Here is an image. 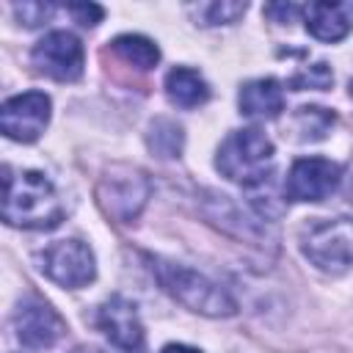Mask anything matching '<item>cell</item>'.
Instances as JSON below:
<instances>
[{
  "label": "cell",
  "mask_w": 353,
  "mask_h": 353,
  "mask_svg": "<svg viewBox=\"0 0 353 353\" xmlns=\"http://www.w3.org/2000/svg\"><path fill=\"white\" fill-rule=\"evenodd\" d=\"M3 221L19 229H55L63 221V204L55 185L41 171L3 165Z\"/></svg>",
  "instance_id": "obj_1"
},
{
  "label": "cell",
  "mask_w": 353,
  "mask_h": 353,
  "mask_svg": "<svg viewBox=\"0 0 353 353\" xmlns=\"http://www.w3.org/2000/svg\"><path fill=\"white\" fill-rule=\"evenodd\" d=\"M152 273L174 301H179L185 309H190L196 314L232 317L237 312L234 298L193 268H185L179 262H168L163 256H152Z\"/></svg>",
  "instance_id": "obj_2"
},
{
  "label": "cell",
  "mask_w": 353,
  "mask_h": 353,
  "mask_svg": "<svg viewBox=\"0 0 353 353\" xmlns=\"http://www.w3.org/2000/svg\"><path fill=\"white\" fill-rule=\"evenodd\" d=\"M218 171L243 185L245 190L262 185L273 174V143L265 132L248 127V130H232L223 143L218 146L215 157Z\"/></svg>",
  "instance_id": "obj_3"
},
{
  "label": "cell",
  "mask_w": 353,
  "mask_h": 353,
  "mask_svg": "<svg viewBox=\"0 0 353 353\" xmlns=\"http://www.w3.org/2000/svg\"><path fill=\"white\" fill-rule=\"evenodd\" d=\"M303 256L328 276H342L353 265V221L350 218H312L301 229Z\"/></svg>",
  "instance_id": "obj_4"
},
{
  "label": "cell",
  "mask_w": 353,
  "mask_h": 353,
  "mask_svg": "<svg viewBox=\"0 0 353 353\" xmlns=\"http://www.w3.org/2000/svg\"><path fill=\"white\" fill-rule=\"evenodd\" d=\"M152 193V185L146 179L143 171L138 168H127V165H113L97 188V199L102 204V210L116 218L119 223H130L138 218V212L143 210L146 199Z\"/></svg>",
  "instance_id": "obj_5"
},
{
  "label": "cell",
  "mask_w": 353,
  "mask_h": 353,
  "mask_svg": "<svg viewBox=\"0 0 353 353\" xmlns=\"http://www.w3.org/2000/svg\"><path fill=\"white\" fill-rule=\"evenodd\" d=\"M39 268L41 273L66 290H77L94 281L97 276V262L94 254L85 243L80 240H58L52 245H47L39 254Z\"/></svg>",
  "instance_id": "obj_6"
},
{
  "label": "cell",
  "mask_w": 353,
  "mask_h": 353,
  "mask_svg": "<svg viewBox=\"0 0 353 353\" xmlns=\"http://www.w3.org/2000/svg\"><path fill=\"white\" fill-rule=\"evenodd\" d=\"M30 61L36 66V72L58 80V83H74L83 77V66H85V52L83 44L74 33L69 30H52L44 39L36 41Z\"/></svg>",
  "instance_id": "obj_7"
},
{
  "label": "cell",
  "mask_w": 353,
  "mask_h": 353,
  "mask_svg": "<svg viewBox=\"0 0 353 353\" xmlns=\"http://www.w3.org/2000/svg\"><path fill=\"white\" fill-rule=\"evenodd\" d=\"M50 110H52V102L44 91L17 94V97L6 99L0 108V130L11 141L33 143L50 121Z\"/></svg>",
  "instance_id": "obj_8"
},
{
  "label": "cell",
  "mask_w": 353,
  "mask_h": 353,
  "mask_svg": "<svg viewBox=\"0 0 353 353\" xmlns=\"http://www.w3.org/2000/svg\"><path fill=\"white\" fill-rule=\"evenodd\" d=\"M342 185V171L325 157H301L290 165L284 196L292 201H323Z\"/></svg>",
  "instance_id": "obj_9"
},
{
  "label": "cell",
  "mask_w": 353,
  "mask_h": 353,
  "mask_svg": "<svg viewBox=\"0 0 353 353\" xmlns=\"http://www.w3.org/2000/svg\"><path fill=\"white\" fill-rule=\"evenodd\" d=\"M14 331L25 347L41 350L52 347L66 334V323L47 301H41L39 295H28L14 312Z\"/></svg>",
  "instance_id": "obj_10"
},
{
  "label": "cell",
  "mask_w": 353,
  "mask_h": 353,
  "mask_svg": "<svg viewBox=\"0 0 353 353\" xmlns=\"http://www.w3.org/2000/svg\"><path fill=\"white\" fill-rule=\"evenodd\" d=\"M97 325L110 339V345H116L119 350L138 353L143 347V323L138 317L135 303L127 301L124 295H110L99 306Z\"/></svg>",
  "instance_id": "obj_11"
},
{
  "label": "cell",
  "mask_w": 353,
  "mask_h": 353,
  "mask_svg": "<svg viewBox=\"0 0 353 353\" xmlns=\"http://www.w3.org/2000/svg\"><path fill=\"white\" fill-rule=\"evenodd\" d=\"M306 30L320 41H339L353 30V3H309L303 6Z\"/></svg>",
  "instance_id": "obj_12"
},
{
  "label": "cell",
  "mask_w": 353,
  "mask_h": 353,
  "mask_svg": "<svg viewBox=\"0 0 353 353\" xmlns=\"http://www.w3.org/2000/svg\"><path fill=\"white\" fill-rule=\"evenodd\" d=\"M237 105L240 113L248 119H259V121L276 119L284 110V88L273 77L248 80L237 94Z\"/></svg>",
  "instance_id": "obj_13"
},
{
  "label": "cell",
  "mask_w": 353,
  "mask_h": 353,
  "mask_svg": "<svg viewBox=\"0 0 353 353\" xmlns=\"http://www.w3.org/2000/svg\"><path fill=\"white\" fill-rule=\"evenodd\" d=\"M165 97L171 105L190 110V108H199L210 99V85L196 69L176 66L165 74Z\"/></svg>",
  "instance_id": "obj_14"
},
{
  "label": "cell",
  "mask_w": 353,
  "mask_h": 353,
  "mask_svg": "<svg viewBox=\"0 0 353 353\" xmlns=\"http://www.w3.org/2000/svg\"><path fill=\"white\" fill-rule=\"evenodd\" d=\"M113 52L121 58V61H127V63H132L135 69H154L157 66V61H160V50H157V44L152 41V39H146V36H138V33H124V36H116L113 39Z\"/></svg>",
  "instance_id": "obj_15"
},
{
  "label": "cell",
  "mask_w": 353,
  "mask_h": 353,
  "mask_svg": "<svg viewBox=\"0 0 353 353\" xmlns=\"http://www.w3.org/2000/svg\"><path fill=\"white\" fill-rule=\"evenodd\" d=\"M336 116L325 108H317V105H306V108H298L295 116H292V130L298 132L295 138L298 141H323L331 127H334Z\"/></svg>",
  "instance_id": "obj_16"
},
{
  "label": "cell",
  "mask_w": 353,
  "mask_h": 353,
  "mask_svg": "<svg viewBox=\"0 0 353 353\" xmlns=\"http://www.w3.org/2000/svg\"><path fill=\"white\" fill-rule=\"evenodd\" d=\"M146 141H149V149H152L157 157H165V160H168V157H179L182 143H185V132H182V127H179L176 121H171V119H154L152 127H149Z\"/></svg>",
  "instance_id": "obj_17"
},
{
  "label": "cell",
  "mask_w": 353,
  "mask_h": 353,
  "mask_svg": "<svg viewBox=\"0 0 353 353\" xmlns=\"http://www.w3.org/2000/svg\"><path fill=\"white\" fill-rule=\"evenodd\" d=\"M245 3H237V0H215V3H199V6H190V14L196 17L199 25H232L237 22L243 14H245Z\"/></svg>",
  "instance_id": "obj_18"
},
{
  "label": "cell",
  "mask_w": 353,
  "mask_h": 353,
  "mask_svg": "<svg viewBox=\"0 0 353 353\" xmlns=\"http://www.w3.org/2000/svg\"><path fill=\"white\" fill-rule=\"evenodd\" d=\"M334 83V74H331V69H328V63H312V66H303L301 72H295L292 74V80H290V88H295V91H306V88H317V91H323V88H328Z\"/></svg>",
  "instance_id": "obj_19"
},
{
  "label": "cell",
  "mask_w": 353,
  "mask_h": 353,
  "mask_svg": "<svg viewBox=\"0 0 353 353\" xmlns=\"http://www.w3.org/2000/svg\"><path fill=\"white\" fill-rule=\"evenodd\" d=\"M58 11V6L52 3H17L14 14L25 28H39L44 22H50V17Z\"/></svg>",
  "instance_id": "obj_20"
},
{
  "label": "cell",
  "mask_w": 353,
  "mask_h": 353,
  "mask_svg": "<svg viewBox=\"0 0 353 353\" xmlns=\"http://www.w3.org/2000/svg\"><path fill=\"white\" fill-rule=\"evenodd\" d=\"M66 11L74 17V22H80L83 28H94L97 22H102L105 17V8L97 6V3H72L66 6Z\"/></svg>",
  "instance_id": "obj_21"
},
{
  "label": "cell",
  "mask_w": 353,
  "mask_h": 353,
  "mask_svg": "<svg viewBox=\"0 0 353 353\" xmlns=\"http://www.w3.org/2000/svg\"><path fill=\"white\" fill-rule=\"evenodd\" d=\"M265 14L284 25V22H292L298 14H303V8L292 6V3H273V6H265Z\"/></svg>",
  "instance_id": "obj_22"
},
{
  "label": "cell",
  "mask_w": 353,
  "mask_h": 353,
  "mask_svg": "<svg viewBox=\"0 0 353 353\" xmlns=\"http://www.w3.org/2000/svg\"><path fill=\"white\" fill-rule=\"evenodd\" d=\"M342 193H345V199L353 204V157H350V163H347V168H345V174H342Z\"/></svg>",
  "instance_id": "obj_23"
},
{
  "label": "cell",
  "mask_w": 353,
  "mask_h": 353,
  "mask_svg": "<svg viewBox=\"0 0 353 353\" xmlns=\"http://www.w3.org/2000/svg\"><path fill=\"white\" fill-rule=\"evenodd\" d=\"M160 353H201V350H196L190 345H165Z\"/></svg>",
  "instance_id": "obj_24"
},
{
  "label": "cell",
  "mask_w": 353,
  "mask_h": 353,
  "mask_svg": "<svg viewBox=\"0 0 353 353\" xmlns=\"http://www.w3.org/2000/svg\"><path fill=\"white\" fill-rule=\"evenodd\" d=\"M350 97H353V80H350Z\"/></svg>",
  "instance_id": "obj_25"
}]
</instances>
